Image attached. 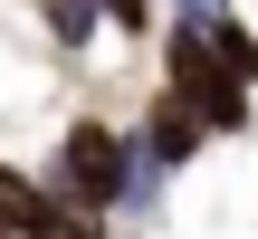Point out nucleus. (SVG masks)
I'll list each match as a JSON object with an SVG mask.
<instances>
[{
  "instance_id": "f257e3e1",
  "label": "nucleus",
  "mask_w": 258,
  "mask_h": 239,
  "mask_svg": "<svg viewBox=\"0 0 258 239\" xmlns=\"http://www.w3.org/2000/svg\"><path fill=\"white\" fill-rule=\"evenodd\" d=\"M48 201L57 211H86V220H105V211H124L134 201V182H144V153H134V134L124 125H105V115H77L67 134H57V153H48Z\"/></svg>"
},
{
  "instance_id": "20e7f679",
  "label": "nucleus",
  "mask_w": 258,
  "mask_h": 239,
  "mask_svg": "<svg viewBox=\"0 0 258 239\" xmlns=\"http://www.w3.org/2000/svg\"><path fill=\"white\" fill-rule=\"evenodd\" d=\"M191 115H201V134H239V125H249V77H230V67H220V77L191 96Z\"/></svg>"
},
{
  "instance_id": "7ed1b4c3",
  "label": "nucleus",
  "mask_w": 258,
  "mask_h": 239,
  "mask_svg": "<svg viewBox=\"0 0 258 239\" xmlns=\"http://www.w3.org/2000/svg\"><path fill=\"white\" fill-rule=\"evenodd\" d=\"M48 230H57L48 182H29L19 163H0V239H48Z\"/></svg>"
},
{
  "instance_id": "39448f33",
  "label": "nucleus",
  "mask_w": 258,
  "mask_h": 239,
  "mask_svg": "<svg viewBox=\"0 0 258 239\" xmlns=\"http://www.w3.org/2000/svg\"><path fill=\"white\" fill-rule=\"evenodd\" d=\"M96 10H105V0H38V19H48V38H57L67 57L96 38Z\"/></svg>"
},
{
  "instance_id": "f03ea898",
  "label": "nucleus",
  "mask_w": 258,
  "mask_h": 239,
  "mask_svg": "<svg viewBox=\"0 0 258 239\" xmlns=\"http://www.w3.org/2000/svg\"><path fill=\"white\" fill-rule=\"evenodd\" d=\"M201 144H211V134H201V115H191V96H172V86H163V96L144 105V125H134V153H144L153 172H182Z\"/></svg>"
}]
</instances>
